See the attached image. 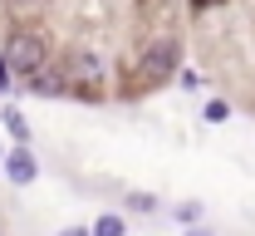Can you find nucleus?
<instances>
[{
  "label": "nucleus",
  "mask_w": 255,
  "mask_h": 236,
  "mask_svg": "<svg viewBox=\"0 0 255 236\" xmlns=\"http://www.w3.org/2000/svg\"><path fill=\"white\" fill-rule=\"evenodd\" d=\"M89 236H128V222L118 217V212H103L94 227H89Z\"/></svg>",
  "instance_id": "nucleus-7"
},
{
  "label": "nucleus",
  "mask_w": 255,
  "mask_h": 236,
  "mask_svg": "<svg viewBox=\"0 0 255 236\" xmlns=\"http://www.w3.org/2000/svg\"><path fill=\"white\" fill-rule=\"evenodd\" d=\"M177 222H182V227H196V222H201V202H182L177 207Z\"/></svg>",
  "instance_id": "nucleus-10"
},
{
  "label": "nucleus",
  "mask_w": 255,
  "mask_h": 236,
  "mask_svg": "<svg viewBox=\"0 0 255 236\" xmlns=\"http://www.w3.org/2000/svg\"><path fill=\"white\" fill-rule=\"evenodd\" d=\"M177 84H182L187 94H196V89H201V74H196V69H182V74H177Z\"/></svg>",
  "instance_id": "nucleus-11"
},
{
  "label": "nucleus",
  "mask_w": 255,
  "mask_h": 236,
  "mask_svg": "<svg viewBox=\"0 0 255 236\" xmlns=\"http://www.w3.org/2000/svg\"><path fill=\"white\" fill-rule=\"evenodd\" d=\"M34 94H44V99H59V94H69V74L64 69H39V74H30L25 79Z\"/></svg>",
  "instance_id": "nucleus-5"
},
{
  "label": "nucleus",
  "mask_w": 255,
  "mask_h": 236,
  "mask_svg": "<svg viewBox=\"0 0 255 236\" xmlns=\"http://www.w3.org/2000/svg\"><path fill=\"white\" fill-rule=\"evenodd\" d=\"M0 94H15V69L0 59Z\"/></svg>",
  "instance_id": "nucleus-12"
},
{
  "label": "nucleus",
  "mask_w": 255,
  "mask_h": 236,
  "mask_svg": "<svg viewBox=\"0 0 255 236\" xmlns=\"http://www.w3.org/2000/svg\"><path fill=\"white\" fill-rule=\"evenodd\" d=\"M59 236H89V227H64Z\"/></svg>",
  "instance_id": "nucleus-14"
},
{
  "label": "nucleus",
  "mask_w": 255,
  "mask_h": 236,
  "mask_svg": "<svg viewBox=\"0 0 255 236\" xmlns=\"http://www.w3.org/2000/svg\"><path fill=\"white\" fill-rule=\"evenodd\" d=\"M64 74H69V84L79 79L84 89H98V84H103V64H98V54H89V49L69 54V64H64Z\"/></svg>",
  "instance_id": "nucleus-4"
},
{
  "label": "nucleus",
  "mask_w": 255,
  "mask_h": 236,
  "mask_svg": "<svg viewBox=\"0 0 255 236\" xmlns=\"http://www.w3.org/2000/svg\"><path fill=\"white\" fill-rule=\"evenodd\" d=\"M0 59L15 69V79H30V74H39V69H44L49 44H44V34H39V30H15L10 39H5Z\"/></svg>",
  "instance_id": "nucleus-1"
},
{
  "label": "nucleus",
  "mask_w": 255,
  "mask_h": 236,
  "mask_svg": "<svg viewBox=\"0 0 255 236\" xmlns=\"http://www.w3.org/2000/svg\"><path fill=\"white\" fill-rule=\"evenodd\" d=\"M5 177L15 182V187H30L34 177H39V163H34V153H30V143H15L10 153H5Z\"/></svg>",
  "instance_id": "nucleus-3"
},
{
  "label": "nucleus",
  "mask_w": 255,
  "mask_h": 236,
  "mask_svg": "<svg viewBox=\"0 0 255 236\" xmlns=\"http://www.w3.org/2000/svg\"><path fill=\"white\" fill-rule=\"evenodd\" d=\"M0 168H5V153H0Z\"/></svg>",
  "instance_id": "nucleus-17"
},
{
  "label": "nucleus",
  "mask_w": 255,
  "mask_h": 236,
  "mask_svg": "<svg viewBox=\"0 0 255 236\" xmlns=\"http://www.w3.org/2000/svg\"><path fill=\"white\" fill-rule=\"evenodd\" d=\"M128 212L152 217V212H157V197H152V192H128Z\"/></svg>",
  "instance_id": "nucleus-8"
},
{
  "label": "nucleus",
  "mask_w": 255,
  "mask_h": 236,
  "mask_svg": "<svg viewBox=\"0 0 255 236\" xmlns=\"http://www.w3.org/2000/svg\"><path fill=\"white\" fill-rule=\"evenodd\" d=\"M0 123H5V133L15 138V143H30V118H25L20 108H5V113H0Z\"/></svg>",
  "instance_id": "nucleus-6"
},
{
  "label": "nucleus",
  "mask_w": 255,
  "mask_h": 236,
  "mask_svg": "<svg viewBox=\"0 0 255 236\" xmlns=\"http://www.w3.org/2000/svg\"><path fill=\"white\" fill-rule=\"evenodd\" d=\"M0 236H5V232H0Z\"/></svg>",
  "instance_id": "nucleus-18"
},
{
  "label": "nucleus",
  "mask_w": 255,
  "mask_h": 236,
  "mask_svg": "<svg viewBox=\"0 0 255 236\" xmlns=\"http://www.w3.org/2000/svg\"><path fill=\"white\" fill-rule=\"evenodd\" d=\"M5 5H10V10H15V15H34V10H39V5H44V0H5Z\"/></svg>",
  "instance_id": "nucleus-13"
},
{
  "label": "nucleus",
  "mask_w": 255,
  "mask_h": 236,
  "mask_svg": "<svg viewBox=\"0 0 255 236\" xmlns=\"http://www.w3.org/2000/svg\"><path fill=\"white\" fill-rule=\"evenodd\" d=\"M201 118H206V123H226V118H231V103L211 99V103H206V108H201Z\"/></svg>",
  "instance_id": "nucleus-9"
},
{
  "label": "nucleus",
  "mask_w": 255,
  "mask_h": 236,
  "mask_svg": "<svg viewBox=\"0 0 255 236\" xmlns=\"http://www.w3.org/2000/svg\"><path fill=\"white\" fill-rule=\"evenodd\" d=\"M191 5H196V10H206V5H216V0H191Z\"/></svg>",
  "instance_id": "nucleus-16"
},
{
  "label": "nucleus",
  "mask_w": 255,
  "mask_h": 236,
  "mask_svg": "<svg viewBox=\"0 0 255 236\" xmlns=\"http://www.w3.org/2000/svg\"><path fill=\"white\" fill-rule=\"evenodd\" d=\"M187 236H216L211 227H187Z\"/></svg>",
  "instance_id": "nucleus-15"
},
{
  "label": "nucleus",
  "mask_w": 255,
  "mask_h": 236,
  "mask_svg": "<svg viewBox=\"0 0 255 236\" xmlns=\"http://www.w3.org/2000/svg\"><path fill=\"white\" fill-rule=\"evenodd\" d=\"M182 64V44H177V34H157V39H147V49H142V79H167V74H177Z\"/></svg>",
  "instance_id": "nucleus-2"
}]
</instances>
